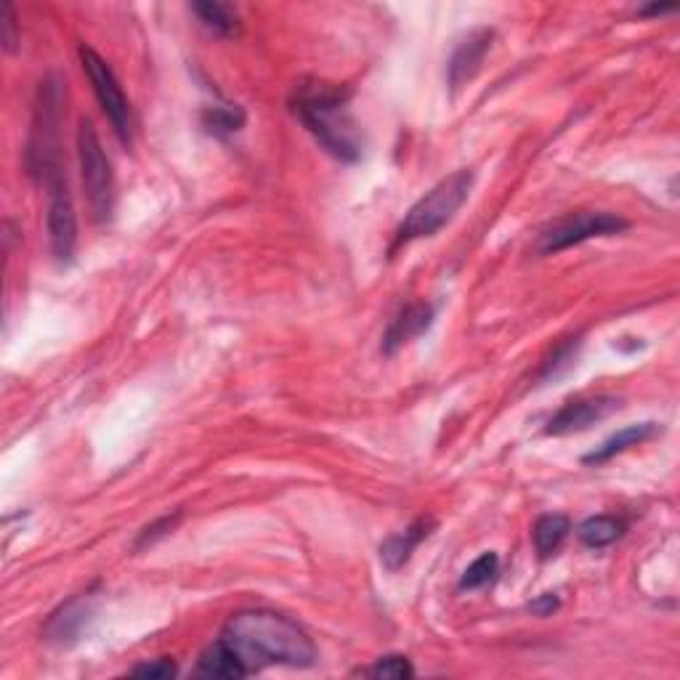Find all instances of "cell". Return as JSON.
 <instances>
[{"instance_id":"cell-3","label":"cell","mask_w":680,"mask_h":680,"mask_svg":"<svg viewBox=\"0 0 680 680\" xmlns=\"http://www.w3.org/2000/svg\"><path fill=\"white\" fill-rule=\"evenodd\" d=\"M470 187H473V174L470 170H455L453 176L438 181L404 215V221L397 228V237H393V250L442 232L455 219V213L466 205Z\"/></svg>"},{"instance_id":"cell-20","label":"cell","mask_w":680,"mask_h":680,"mask_svg":"<svg viewBox=\"0 0 680 680\" xmlns=\"http://www.w3.org/2000/svg\"><path fill=\"white\" fill-rule=\"evenodd\" d=\"M500 575V556L498 553H484V556L476 558L470 567L462 571L460 577V590H479L484 584L494 582V577Z\"/></svg>"},{"instance_id":"cell-21","label":"cell","mask_w":680,"mask_h":680,"mask_svg":"<svg viewBox=\"0 0 680 680\" xmlns=\"http://www.w3.org/2000/svg\"><path fill=\"white\" fill-rule=\"evenodd\" d=\"M365 676L370 678H383V680H404L415 676V670H412L410 659L399 657V654H393V657H383L378 659L370 670H365Z\"/></svg>"},{"instance_id":"cell-19","label":"cell","mask_w":680,"mask_h":680,"mask_svg":"<svg viewBox=\"0 0 680 680\" xmlns=\"http://www.w3.org/2000/svg\"><path fill=\"white\" fill-rule=\"evenodd\" d=\"M202 125H205L208 133L213 136L224 138L237 133L245 125V112L239 110L237 104H224V107H208L202 112Z\"/></svg>"},{"instance_id":"cell-16","label":"cell","mask_w":680,"mask_h":680,"mask_svg":"<svg viewBox=\"0 0 680 680\" xmlns=\"http://www.w3.org/2000/svg\"><path fill=\"white\" fill-rule=\"evenodd\" d=\"M625 535V521L614 519V516H590L584 519L580 526H577V537L584 548H609L614 545L616 539Z\"/></svg>"},{"instance_id":"cell-15","label":"cell","mask_w":680,"mask_h":680,"mask_svg":"<svg viewBox=\"0 0 680 680\" xmlns=\"http://www.w3.org/2000/svg\"><path fill=\"white\" fill-rule=\"evenodd\" d=\"M197 672H200V676H208V678H245L247 676L243 662L234 657L232 648H228L221 638L215 640L213 646H208L205 651H202L200 665H197Z\"/></svg>"},{"instance_id":"cell-25","label":"cell","mask_w":680,"mask_h":680,"mask_svg":"<svg viewBox=\"0 0 680 680\" xmlns=\"http://www.w3.org/2000/svg\"><path fill=\"white\" fill-rule=\"evenodd\" d=\"M558 609V595L556 593H543L537 601L529 603V612L537 616H550Z\"/></svg>"},{"instance_id":"cell-6","label":"cell","mask_w":680,"mask_h":680,"mask_svg":"<svg viewBox=\"0 0 680 680\" xmlns=\"http://www.w3.org/2000/svg\"><path fill=\"white\" fill-rule=\"evenodd\" d=\"M625 228H627V221L620 219L616 213H606V211L569 213L539 234L535 250L539 253V256H556V253L567 250V247L582 245L595 237H612V234L625 232Z\"/></svg>"},{"instance_id":"cell-22","label":"cell","mask_w":680,"mask_h":680,"mask_svg":"<svg viewBox=\"0 0 680 680\" xmlns=\"http://www.w3.org/2000/svg\"><path fill=\"white\" fill-rule=\"evenodd\" d=\"M179 521H181V513H174V516H163V519H157L155 524L144 526L142 535H138V539H136V550L152 548V545H155L157 539L168 537L170 532L176 529V524H179Z\"/></svg>"},{"instance_id":"cell-18","label":"cell","mask_w":680,"mask_h":680,"mask_svg":"<svg viewBox=\"0 0 680 680\" xmlns=\"http://www.w3.org/2000/svg\"><path fill=\"white\" fill-rule=\"evenodd\" d=\"M192 11L215 35H232L237 30V9L228 3H215V0H205V3H192Z\"/></svg>"},{"instance_id":"cell-5","label":"cell","mask_w":680,"mask_h":680,"mask_svg":"<svg viewBox=\"0 0 680 680\" xmlns=\"http://www.w3.org/2000/svg\"><path fill=\"white\" fill-rule=\"evenodd\" d=\"M78 160H80V179L86 187L88 208H91L93 221L107 224L114 211V176L112 163L107 157L104 146L99 142V133L91 120H80L78 129Z\"/></svg>"},{"instance_id":"cell-13","label":"cell","mask_w":680,"mask_h":680,"mask_svg":"<svg viewBox=\"0 0 680 680\" xmlns=\"http://www.w3.org/2000/svg\"><path fill=\"white\" fill-rule=\"evenodd\" d=\"M434 529H436L434 519L412 521L406 529L397 532V535H391L383 545H380V564H383L389 571H399L406 561H410L412 553L421 548L423 539L431 537V532Z\"/></svg>"},{"instance_id":"cell-7","label":"cell","mask_w":680,"mask_h":680,"mask_svg":"<svg viewBox=\"0 0 680 680\" xmlns=\"http://www.w3.org/2000/svg\"><path fill=\"white\" fill-rule=\"evenodd\" d=\"M78 56H80L82 73H86L88 80H91L93 93H97L101 110H104L107 120L112 123L114 133H118L120 142H123L125 146H131L133 144V114H131L129 99H125V93H123V86H120V80L114 78L112 67L107 65V62L101 59L93 48L80 46Z\"/></svg>"},{"instance_id":"cell-14","label":"cell","mask_w":680,"mask_h":680,"mask_svg":"<svg viewBox=\"0 0 680 680\" xmlns=\"http://www.w3.org/2000/svg\"><path fill=\"white\" fill-rule=\"evenodd\" d=\"M659 434V425L657 423H635L627 425V428L616 431L614 436H609L606 442L601 444V447H595L593 453L584 455L582 462L584 466H603V462H609L612 457L627 453L631 447H638V444L648 442V438H654Z\"/></svg>"},{"instance_id":"cell-26","label":"cell","mask_w":680,"mask_h":680,"mask_svg":"<svg viewBox=\"0 0 680 680\" xmlns=\"http://www.w3.org/2000/svg\"><path fill=\"white\" fill-rule=\"evenodd\" d=\"M672 11H676V5H670V3H651V5H646V9H640L638 14L640 16H662V14H672Z\"/></svg>"},{"instance_id":"cell-23","label":"cell","mask_w":680,"mask_h":680,"mask_svg":"<svg viewBox=\"0 0 680 680\" xmlns=\"http://www.w3.org/2000/svg\"><path fill=\"white\" fill-rule=\"evenodd\" d=\"M133 678H149V680H165V678H174L176 676V665L170 662V659H152V662L136 665L131 670Z\"/></svg>"},{"instance_id":"cell-12","label":"cell","mask_w":680,"mask_h":680,"mask_svg":"<svg viewBox=\"0 0 680 680\" xmlns=\"http://www.w3.org/2000/svg\"><path fill=\"white\" fill-rule=\"evenodd\" d=\"M431 322H434V306H431V303L417 301L404 306L397 316H393L389 327H386L383 354H389L391 357V354H397L399 348H404L406 343L421 338L425 330L431 327Z\"/></svg>"},{"instance_id":"cell-2","label":"cell","mask_w":680,"mask_h":680,"mask_svg":"<svg viewBox=\"0 0 680 680\" xmlns=\"http://www.w3.org/2000/svg\"><path fill=\"white\" fill-rule=\"evenodd\" d=\"M292 114L341 163L361 157V133L348 112V91L324 80H303L292 97Z\"/></svg>"},{"instance_id":"cell-24","label":"cell","mask_w":680,"mask_h":680,"mask_svg":"<svg viewBox=\"0 0 680 680\" xmlns=\"http://www.w3.org/2000/svg\"><path fill=\"white\" fill-rule=\"evenodd\" d=\"M0 24H3V48L9 51V54H14L16 51V16H14V5L5 3L3 5V19H0Z\"/></svg>"},{"instance_id":"cell-10","label":"cell","mask_w":680,"mask_h":680,"mask_svg":"<svg viewBox=\"0 0 680 680\" xmlns=\"http://www.w3.org/2000/svg\"><path fill=\"white\" fill-rule=\"evenodd\" d=\"M620 410V399L616 397H582V399H571L556 412V415L548 421V428L545 434L548 436H567V434H580V431H588L590 425L606 421L612 412Z\"/></svg>"},{"instance_id":"cell-1","label":"cell","mask_w":680,"mask_h":680,"mask_svg":"<svg viewBox=\"0 0 680 680\" xmlns=\"http://www.w3.org/2000/svg\"><path fill=\"white\" fill-rule=\"evenodd\" d=\"M221 640L243 662L247 676L269 665L311 667L316 662V646L311 635L290 616L271 609H245L228 616Z\"/></svg>"},{"instance_id":"cell-8","label":"cell","mask_w":680,"mask_h":680,"mask_svg":"<svg viewBox=\"0 0 680 680\" xmlns=\"http://www.w3.org/2000/svg\"><path fill=\"white\" fill-rule=\"evenodd\" d=\"M48 189V243L51 253L59 264H69L75 256V245H78V219H75L73 194H69L65 170L56 168L43 179Z\"/></svg>"},{"instance_id":"cell-17","label":"cell","mask_w":680,"mask_h":680,"mask_svg":"<svg viewBox=\"0 0 680 680\" xmlns=\"http://www.w3.org/2000/svg\"><path fill=\"white\" fill-rule=\"evenodd\" d=\"M571 532V524L561 513H548V516L537 519L535 529H532V539H535V550L539 558H550L553 553L561 548V543Z\"/></svg>"},{"instance_id":"cell-11","label":"cell","mask_w":680,"mask_h":680,"mask_svg":"<svg viewBox=\"0 0 680 680\" xmlns=\"http://www.w3.org/2000/svg\"><path fill=\"white\" fill-rule=\"evenodd\" d=\"M492 41L494 30L489 27H479L473 30V33H468V37H462L460 46L455 48L453 59H449L447 65V80L455 91L462 86V82H468L476 73H479L481 62H484L489 48H492Z\"/></svg>"},{"instance_id":"cell-4","label":"cell","mask_w":680,"mask_h":680,"mask_svg":"<svg viewBox=\"0 0 680 680\" xmlns=\"http://www.w3.org/2000/svg\"><path fill=\"white\" fill-rule=\"evenodd\" d=\"M62 104H65V88L59 75H48L41 80L35 97L33 125H30L27 142V170L35 179H46L51 170L62 168L59 157V125H62Z\"/></svg>"},{"instance_id":"cell-9","label":"cell","mask_w":680,"mask_h":680,"mask_svg":"<svg viewBox=\"0 0 680 680\" xmlns=\"http://www.w3.org/2000/svg\"><path fill=\"white\" fill-rule=\"evenodd\" d=\"M99 590H86V593L73 595L67 603H62L54 614L48 616L46 627H43V640L54 646H73L80 640L82 631L91 625L93 614H97Z\"/></svg>"}]
</instances>
